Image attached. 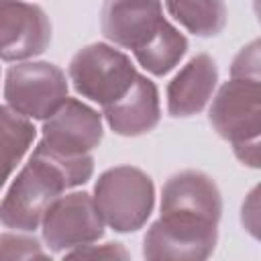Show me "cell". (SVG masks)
<instances>
[{
  "instance_id": "obj_1",
  "label": "cell",
  "mask_w": 261,
  "mask_h": 261,
  "mask_svg": "<svg viewBox=\"0 0 261 261\" xmlns=\"http://www.w3.org/2000/svg\"><path fill=\"white\" fill-rule=\"evenodd\" d=\"M92 171L94 159L88 153L63 155L41 141L2 200V224L16 230H35L59 194L86 184Z\"/></svg>"
},
{
  "instance_id": "obj_2",
  "label": "cell",
  "mask_w": 261,
  "mask_h": 261,
  "mask_svg": "<svg viewBox=\"0 0 261 261\" xmlns=\"http://www.w3.org/2000/svg\"><path fill=\"white\" fill-rule=\"evenodd\" d=\"M210 124L232 145L237 159L249 167H261V88L245 82H226L212 106Z\"/></svg>"
},
{
  "instance_id": "obj_3",
  "label": "cell",
  "mask_w": 261,
  "mask_h": 261,
  "mask_svg": "<svg viewBox=\"0 0 261 261\" xmlns=\"http://www.w3.org/2000/svg\"><path fill=\"white\" fill-rule=\"evenodd\" d=\"M94 202L110 228L118 232L139 230L153 210V181L137 167H112L98 177Z\"/></svg>"
},
{
  "instance_id": "obj_4",
  "label": "cell",
  "mask_w": 261,
  "mask_h": 261,
  "mask_svg": "<svg viewBox=\"0 0 261 261\" xmlns=\"http://www.w3.org/2000/svg\"><path fill=\"white\" fill-rule=\"evenodd\" d=\"M137 77L130 59L104 43L80 49L69 63V80L77 94L106 106L116 102Z\"/></svg>"
},
{
  "instance_id": "obj_5",
  "label": "cell",
  "mask_w": 261,
  "mask_h": 261,
  "mask_svg": "<svg viewBox=\"0 0 261 261\" xmlns=\"http://www.w3.org/2000/svg\"><path fill=\"white\" fill-rule=\"evenodd\" d=\"M4 98L16 112L47 120L67 102V82L63 71L53 63H16L6 71Z\"/></svg>"
},
{
  "instance_id": "obj_6",
  "label": "cell",
  "mask_w": 261,
  "mask_h": 261,
  "mask_svg": "<svg viewBox=\"0 0 261 261\" xmlns=\"http://www.w3.org/2000/svg\"><path fill=\"white\" fill-rule=\"evenodd\" d=\"M220 212V192L206 173L186 169L165 181L161 196V218L190 226L218 228Z\"/></svg>"
},
{
  "instance_id": "obj_7",
  "label": "cell",
  "mask_w": 261,
  "mask_h": 261,
  "mask_svg": "<svg viewBox=\"0 0 261 261\" xmlns=\"http://www.w3.org/2000/svg\"><path fill=\"white\" fill-rule=\"evenodd\" d=\"M43 239L51 251L86 247L104 234V218L90 194L59 196L43 218Z\"/></svg>"
},
{
  "instance_id": "obj_8",
  "label": "cell",
  "mask_w": 261,
  "mask_h": 261,
  "mask_svg": "<svg viewBox=\"0 0 261 261\" xmlns=\"http://www.w3.org/2000/svg\"><path fill=\"white\" fill-rule=\"evenodd\" d=\"M0 39L4 61L29 59L49 47L51 22L35 4L0 0Z\"/></svg>"
},
{
  "instance_id": "obj_9",
  "label": "cell",
  "mask_w": 261,
  "mask_h": 261,
  "mask_svg": "<svg viewBox=\"0 0 261 261\" xmlns=\"http://www.w3.org/2000/svg\"><path fill=\"white\" fill-rule=\"evenodd\" d=\"M165 22L161 0H104L100 18L104 37L133 51L145 47Z\"/></svg>"
},
{
  "instance_id": "obj_10",
  "label": "cell",
  "mask_w": 261,
  "mask_h": 261,
  "mask_svg": "<svg viewBox=\"0 0 261 261\" xmlns=\"http://www.w3.org/2000/svg\"><path fill=\"white\" fill-rule=\"evenodd\" d=\"M100 141V114L73 98H67V102L43 124V143L63 155H86L98 147Z\"/></svg>"
},
{
  "instance_id": "obj_11",
  "label": "cell",
  "mask_w": 261,
  "mask_h": 261,
  "mask_svg": "<svg viewBox=\"0 0 261 261\" xmlns=\"http://www.w3.org/2000/svg\"><path fill=\"white\" fill-rule=\"evenodd\" d=\"M218 228H198L167 218L151 224L143 241V255L151 261L161 259H206L216 245Z\"/></svg>"
},
{
  "instance_id": "obj_12",
  "label": "cell",
  "mask_w": 261,
  "mask_h": 261,
  "mask_svg": "<svg viewBox=\"0 0 261 261\" xmlns=\"http://www.w3.org/2000/svg\"><path fill=\"white\" fill-rule=\"evenodd\" d=\"M104 116L110 128L122 137L145 135L159 122V96L157 88L145 75L135 77L133 86L116 102L104 106Z\"/></svg>"
},
{
  "instance_id": "obj_13",
  "label": "cell",
  "mask_w": 261,
  "mask_h": 261,
  "mask_svg": "<svg viewBox=\"0 0 261 261\" xmlns=\"http://www.w3.org/2000/svg\"><path fill=\"white\" fill-rule=\"evenodd\" d=\"M218 82V69L210 55L200 53L167 86V110L171 116L198 114L210 100Z\"/></svg>"
},
{
  "instance_id": "obj_14",
  "label": "cell",
  "mask_w": 261,
  "mask_h": 261,
  "mask_svg": "<svg viewBox=\"0 0 261 261\" xmlns=\"http://www.w3.org/2000/svg\"><path fill=\"white\" fill-rule=\"evenodd\" d=\"M169 14L198 37H214L226 24L224 0H165Z\"/></svg>"
},
{
  "instance_id": "obj_15",
  "label": "cell",
  "mask_w": 261,
  "mask_h": 261,
  "mask_svg": "<svg viewBox=\"0 0 261 261\" xmlns=\"http://www.w3.org/2000/svg\"><path fill=\"white\" fill-rule=\"evenodd\" d=\"M186 49H188L186 37L175 27L165 22L161 31L145 47L135 51V57L147 71L155 75H163L179 63V59L186 55Z\"/></svg>"
},
{
  "instance_id": "obj_16",
  "label": "cell",
  "mask_w": 261,
  "mask_h": 261,
  "mask_svg": "<svg viewBox=\"0 0 261 261\" xmlns=\"http://www.w3.org/2000/svg\"><path fill=\"white\" fill-rule=\"evenodd\" d=\"M0 135H2V165H4V181L10 177L16 163L27 153L29 145L35 139V126L27 120L24 114L16 112L8 104L0 110Z\"/></svg>"
},
{
  "instance_id": "obj_17",
  "label": "cell",
  "mask_w": 261,
  "mask_h": 261,
  "mask_svg": "<svg viewBox=\"0 0 261 261\" xmlns=\"http://www.w3.org/2000/svg\"><path fill=\"white\" fill-rule=\"evenodd\" d=\"M230 77L245 80L261 88V39L245 45L230 65Z\"/></svg>"
},
{
  "instance_id": "obj_18",
  "label": "cell",
  "mask_w": 261,
  "mask_h": 261,
  "mask_svg": "<svg viewBox=\"0 0 261 261\" xmlns=\"http://www.w3.org/2000/svg\"><path fill=\"white\" fill-rule=\"evenodd\" d=\"M31 257H39V259L47 257L35 239L18 237V234H2L0 237V259L2 261L31 259Z\"/></svg>"
},
{
  "instance_id": "obj_19",
  "label": "cell",
  "mask_w": 261,
  "mask_h": 261,
  "mask_svg": "<svg viewBox=\"0 0 261 261\" xmlns=\"http://www.w3.org/2000/svg\"><path fill=\"white\" fill-rule=\"evenodd\" d=\"M241 222L253 239L261 241V184L255 186L245 198L241 208Z\"/></svg>"
},
{
  "instance_id": "obj_20",
  "label": "cell",
  "mask_w": 261,
  "mask_h": 261,
  "mask_svg": "<svg viewBox=\"0 0 261 261\" xmlns=\"http://www.w3.org/2000/svg\"><path fill=\"white\" fill-rule=\"evenodd\" d=\"M88 249H77V251H71L67 253V257H92V259H100V257H106V259H126V251L118 245V243H106L102 247H94L92 243L86 245Z\"/></svg>"
},
{
  "instance_id": "obj_21",
  "label": "cell",
  "mask_w": 261,
  "mask_h": 261,
  "mask_svg": "<svg viewBox=\"0 0 261 261\" xmlns=\"http://www.w3.org/2000/svg\"><path fill=\"white\" fill-rule=\"evenodd\" d=\"M253 6H255V14H257V18L261 22V0H253Z\"/></svg>"
}]
</instances>
